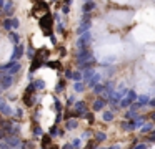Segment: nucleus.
Returning a JSON list of instances; mask_svg holds the SVG:
<instances>
[{
  "mask_svg": "<svg viewBox=\"0 0 155 149\" xmlns=\"http://www.w3.org/2000/svg\"><path fill=\"white\" fill-rule=\"evenodd\" d=\"M38 25H40V28H42V32L45 33V35H54V18H52V15L50 13H44L42 15V18H40V22H38Z\"/></svg>",
  "mask_w": 155,
  "mask_h": 149,
  "instance_id": "obj_1",
  "label": "nucleus"
},
{
  "mask_svg": "<svg viewBox=\"0 0 155 149\" xmlns=\"http://www.w3.org/2000/svg\"><path fill=\"white\" fill-rule=\"evenodd\" d=\"M90 42H92V33H90V30H88V32H85V33H82V35H78L77 42H75V48H77V51H82V50L88 48Z\"/></svg>",
  "mask_w": 155,
  "mask_h": 149,
  "instance_id": "obj_2",
  "label": "nucleus"
},
{
  "mask_svg": "<svg viewBox=\"0 0 155 149\" xmlns=\"http://www.w3.org/2000/svg\"><path fill=\"white\" fill-rule=\"evenodd\" d=\"M75 60H77L78 66H82L84 63L94 60V53H92L90 48H85V50H82V51H77V53H75Z\"/></svg>",
  "mask_w": 155,
  "mask_h": 149,
  "instance_id": "obj_3",
  "label": "nucleus"
},
{
  "mask_svg": "<svg viewBox=\"0 0 155 149\" xmlns=\"http://www.w3.org/2000/svg\"><path fill=\"white\" fill-rule=\"evenodd\" d=\"M87 113H88V109H87V103H85V101H75V104H74V111H72L74 118H80V116H85Z\"/></svg>",
  "mask_w": 155,
  "mask_h": 149,
  "instance_id": "obj_4",
  "label": "nucleus"
},
{
  "mask_svg": "<svg viewBox=\"0 0 155 149\" xmlns=\"http://www.w3.org/2000/svg\"><path fill=\"white\" fill-rule=\"evenodd\" d=\"M135 101H137V93L134 89H128V93L125 96H122V99H120V108H128Z\"/></svg>",
  "mask_w": 155,
  "mask_h": 149,
  "instance_id": "obj_5",
  "label": "nucleus"
},
{
  "mask_svg": "<svg viewBox=\"0 0 155 149\" xmlns=\"http://www.w3.org/2000/svg\"><path fill=\"white\" fill-rule=\"evenodd\" d=\"M14 83V76H8V75H2V79H0V89H8Z\"/></svg>",
  "mask_w": 155,
  "mask_h": 149,
  "instance_id": "obj_6",
  "label": "nucleus"
},
{
  "mask_svg": "<svg viewBox=\"0 0 155 149\" xmlns=\"http://www.w3.org/2000/svg\"><path fill=\"white\" fill-rule=\"evenodd\" d=\"M24 53H25L24 45H15V51H14V55L10 56V61L17 63V60H20L22 56H24Z\"/></svg>",
  "mask_w": 155,
  "mask_h": 149,
  "instance_id": "obj_7",
  "label": "nucleus"
},
{
  "mask_svg": "<svg viewBox=\"0 0 155 149\" xmlns=\"http://www.w3.org/2000/svg\"><path fill=\"white\" fill-rule=\"evenodd\" d=\"M105 106H107V99L102 96V98H97V99L94 101V104H92V109H94V111H102Z\"/></svg>",
  "mask_w": 155,
  "mask_h": 149,
  "instance_id": "obj_8",
  "label": "nucleus"
},
{
  "mask_svg": "<svg viewBox=\"0 0 155 149\" xmlns=\"http://www.w3.org/2000/svg\"><path fill=\"white\" fill-rule=\"evenodd\" d=\"M47 8H48V3L45 2V0H42V2H35L34 10H32V12H34V13H37V12H40V10H44V12L47 13Z\"/></svg>",
  "mask_w": 155,
  "mask_h": 149,
  "instance_id": "obj_9",
  "label": "nucleus"
},
{
  "mask_svg": "<svg viewBox=\"0 0 155 149\" xmlns=\"http://www.w3.org/2000/svg\"><path fill=\"white\" fill-rule=\"evenodd\" d=\"M35 93H24V103H25V106H34V103H35Z\"/></svg>",
  "mask_w": 155,
  "mask_h": 149,
  "instance_id": "obj_10",
  "label": "nucleus"
},
{
  "mask_svg": "<svg viewBox=\"0 0 155 149\" xmlns=\"http://www.w3.org/2000/svg\"><path fill=\"white\" fill-rule=\"evenodd\" d=\"M90 25H92L90 20H84V22H82V25L77 28V35H82V33L88 32V30H90Z\"/></svg>",
  "mask_w": 155,
  "mask_h": 149,
  "instance_id": "obj_11",
  "label": "nucleus"
},
{
  "mask_svg": "<svg viewBox=\"0 0 155 149\" xmlns=\"http://www.w3.org/2000/svg\"><path fill=\"white\" fill-rule=\"evenodd\" d=\"M98 79H100V75H98V73L95 71L94 75H92L90 78L87 79V85H88V88H94L95 85H98Z\"/></svg>",
  "mask_w": 155,
  "mask_h": 149,
  "instance_id": "obj_12",
  "label": "nucleus"
},
{
  "mask_svg": "<svg viewBox=\"0 0 155 149\" xmlns=\"http://www.w3.org/2000/svg\"><path fill=\"white\" fill-rule=\"evenodd\" d=\"M2 8H4V13H5L7 17L12 15V13H14V2H4Z\"/></svg>",
  "mask_w": 155,
  "mask_h": 149,
  "instance_id": "obj_13",
  "label": "nucleus"
},
{
  "mask_svg": "<svg viewBox=\"0 0 155 149\" xmlns=\"http://www.w3.org/2000/svg\"><path fill=\"white\" fill-rule=\"evenodd\" d=\"M48 56V48H40L35 51V58L42 60V61H45V58Z\"/></svg>",
  "mask_w": 155,
  "mask_h": 149,
  "instance_id": "obj_14",
  "label": "nucleus"
},
{
  "mask_svg": "<svg viewBox=\"0 0 155 149\" xmlns=\"http://www.w3.org/2000/svg\"><path fill=\"white\" fill-rule=\"evenodd\" d=\"M44 63H45V61H42V60L34 58V60H32V63H30V73H34L35 70H38L40 66H44Z\"/></svg>",
  "mask_w": 155,
  "mask_h": 149,
  "instance_id": "obj_15",
  "label": "nucleus"
},
{
  "mask_svg": "<svg viewBox=\"0 0 155 149\" xmlns=\"http://www.w3.org/2000/svg\"><path fill=\"white\" fill-rule=\"evenodd\" d=\"M94 8H95V2H94V0H92V2H85L84 7H82V12H84V13H90Z\"/></svg>",
  "mask_w": 155,
  "mask_h": 149,
  "instance_id": "obj_16",
  "label": "nucleus"
},
{
  "mask_svg": "<svg viewBox=\"0 0 155 149\" xmlns=\"http://www.w3.org/2000/svg\"><path fill=\"white\" fill-rule=\"evenodd\" d=\"M148 99H150V96H147V95H142V96H137V104L140 106H147L148 104Z\"/></svg>",
  "mask_w": 155,
  "mask_h": 149,
  "instance_id": "obj_17",
  "label": "nucleus"
},
{
  "mask_svg": "<svg viewBox=\"0 0 155 149\" xmlns=\"http://www.w3.org/2000/svg\"><path fill=\"white\" fill-rule=\"evenodd\" d=\"M78 126V123H77V119L75 118H72V119H67V121H65V128L68 129V131H72V129H75Z\"/></svg>",
  "mask_w": 155,
  "mask_h": 149,
  "instance_id": "obj_18",
  "label": "nucleus"
},
{
  "mask_svg": "<svg viewBox=\"0 0 155 149\" xmlns=\"http://www.w3.org/2000/svg\"><path fill=\"white\" fill-rule=\"evenodd\" d=\"M8 40H10L14 45H18V42H20V35H18L17 32H8Z\"/></svg>",
  "mask_w": 155,
  "mask_h": 149,
  "instance_id": "obj_19",
  "label": "nucleus"
},
{
  "mask_svg": "<svg viewBox=\"0 0 155 149\" xmlns=\"http://www.w3.org/2000/svg\"><path fill=\"white\" fill-rule=\"evenodd\" d=\"M150 132H153V124H152V123L142 124V134H150Z\"/></svg>",
  "mask_w": 155,
  "mask_h": 149,
  "instance_id": "obj_20",
  "label": "nucleus"
},
{
  "mask_svg": "<svg viewBox=\"0 0 155 149\" xmlns=\"http://www.w3.org/2000/svg\"><path fill=\"white\" fill-rule=\"evenodd\" d=\"M122 128H124L125 131H132V129H135L134 119H130V121H124V123H122Z\"/></svg>",
  "mask_w": 155,
  "mask_h": 149,
  "instance_id": "obj_21",
  "label": "nucleus"
},
{
  "mask_svg": "<svg viewBox=\"0 0 155 149\" xmlns=\"http://www.w3.org/2000/svg\"><path fill=\"white\" fill-rule=\"evenodd\" d=\"M47 146H52V138L48 134H44L42 136V147L47 149Z\"/></svg>",
  "mask_w": 155,
  "mask_h": 149,
  "instance_id": "obj_22",
  "label": "nucleus"
},
{
  "mask_svg": "<svg viewBox=\"0 0 155 149\" xmlns=\"http://www.w3.org/2000/svg\"><path fill=\"white\" fill-rule=\"evenodd\" d=\"M20 68H22V66H20V63H15V65L12 66V68H8V73H7V75H8V76H14L15 73H18V71H20Z\"/></svg>",
  "mask_w": 155,
  "mask_h": 149,
  "instance_id": "obj_23",
  "label": "nucleus"
},
{
  "mask_svg": "<svg viewBox=\"0 0 155 149\" xmlns=\"http://www.w3.org/2000/svg\"><path fill=\"white\" fill-rule=\"evenodd\" d=\"M102 118H104V121H105V123H110V121H114L115 114H114V111H105Z\"/></svg>",
  "mask_w": 155,
  "mask_h": 149,
  "instance_id": "obj_24",
  "label": "nucleus"
},
{
  "mask_svg": "<svg viewBox=\"0 0 155 149\" xmlns=\"http://www.w3.org/2000/svg\"><path fill=\"white\" fill-rule=\"evenodd\" d=\"M104 91H105V85H102V83H98V85L94 86V93H95V95H104Z\"/></svg>",
  "mask_w": 155,
  "mask_h": 149,
  "instance_id": "obj_25",
  "label": "nucleus"
},
{
  "mask_svg": "<svg viewBox=\"0 0 155 149\" xmlns=\"http://www.w3.org/2000/svg\"><path fill=\"white\" fill-rule=\"evenodd\" d=\"M34 83V86H35V91H37V89H44L45 88V81L44 79H35V81H32Z\"/></svg>",
  "mask_w": 155,
  "mask_h": 149,
  "instance_id": "obj_26",
  "label": "nucleus"
},
{
  "mask_svg": "<svg viewBox=\"0 0 155 149\" xmlns=\"http://www.w3.org/2000/svg\"><path fill=\"white\" fill-rule=\"evenodd\" d=\"M44 65L48 66V68H54V70H58V68H60V61H45Z\"/></svg>",
  "mask_w": 155,
  "mask_h": 149,
  "instance_id": "obj_27",
  "label": "nucleus"
},
{
  "mask_svg": "<svg viewBox=\"0 0 155 149\" xmlns=\"http://www.w3.org/2000/svg\"><path fill=\"white\" fill-rule=\"evenodd\" d=\"M105 139H107V134H105V132H97V134H95V142H102V141H105Z\"/></svg>",
  "mask_w": 155,
  "mask_h": 149,
  "instance_id": "obj_28",
  "label": "nucleus"
},
{
  "mask_svg": "<svg viewBox=\"0 0 155 149\" xmlns=\"http://www.w3.org/2000/svg\"><path fill=\"white\" fill-rule=\"evenodd\" d=\"M94 73H95V70H94V68H85V73H84V76H82V78H84L85 81H87V79L90 78V76L94 75Z\"/></svg>",
  "mask_w": 155,
  "mask_h": 149,
  "instance_id": "obj_29",
  "label": "nucleus"
},
{
  "mask_svg": "<svg viewBox=\"0 0 155 149\" xmlns=\"http://www.w3.org/2000/svg\"><path fill=\"white\" fill-rule=\"evenodd\" d=\"M74 89H75L77 93H82V91L85 89L84 83H82V81H75V85H74Z\"/></svg>",
  "mask_w": 155,
  "mask_h": 149,
  "instance_id": "obj_30",
  "label": "nucleus"
},
{
  "mask_svg": "<svg viewBox=\"0 0 155 149\" xmlns=\"http://www.w3.org/2000/svg\"><path fill=\"white\" fill-rule=\"evenodd\" d=\"M65 89V79H60V81L57 83V88H55V91L57 93H62Z\"/></svg>",
  "mask_w": 155,
  "mask_h": 149,
  "instance_id": "obj_31",
  "label": "nucleus"
},
{
  "mask_svg": "<svg viewBox=\"0 0 155 149\" xmlns=\"http://www.w3.org/2000/svg\"><path fill=\"white\" fill-rule=\"evenodd\" d=\"M10 23H12V32H14V30H17L18 26H20V22H18V18H10Z\"/></svg>",
  "mask_w": 155,
  "mask_h": 149,
  "instance_id": "obj_32",
  "label": "nucleus"
},
{
  "mask_svg": "<svg viewBox=\"0 0 155 149\" xmlns=\"http://www.w3.org/2000/svg\"><path fill=\"white\" fill-rule=\"evenodd\" d=\"M72 79H74V81H82V73L80 71L72 73Z\"/></svg>",
  "mask_w": 155,
  "mask_h": 149,
  "instance_id": "obj_33",
  "label": "nucleus"
},
{
  "mask_svg": "<svg viewBox=\"0 0 155 149\" xmlns=\"http://www.w3.org/2000/svg\"><path fill=\"white\" fill-rule=\"evenodd\" d=\"M4 28L8 30V32H12V23H10V18H5L4 20Z\"/></svg>",
  "mask_w": 155,
  "mask_h": 149,
  "instance_id": "obj_34",
  "label": "nucleus"
},
{
  "mask_svg": "<svg viewBox=\"0 0 155 149\" xmlns=\"http://www.w3.org/2000/svg\"><path fill=\"white\" fill-rule=\"evenodd\" d=\"M17 63H18V61H17ZM14 65H15L14 61H8V63H5V65H2V66H0V70L4 71V70H8V68H12V66H14Z\"/></svg>",
  "mask_w": 155,
  "mask_h": 149,
  "instance_id": "obj_35",
  "label": "nucleus"
},
{
  "mask_svg": "<svg viewBox=\"0 0 155 149\" xmlns=\"http://www.w3.org/2000/svg\"><path fill=\"white\" fill-rule=\"evenodd\" d=\"M34 134L35 136H44V131H42L40 126H35V128H34Z\"/></svg>",
  "mask_w": 155,
  "mask_h": 149,
  "instance_id": "obj_36",
  "label": "nucleus"
},
{
  "mask_svg": "<svg viewBox=\"0 0 155 149\" xmlns=\"http://www.w3.org/2000/svg\"><path fill=\"white\" fill-rule=\"evenodd\" d=\"M34 51H35V50H34V46H32V45H28V48H27V56H30V58H32V56H34Z\"/></svg>",
  "mask_w": 155,
  "mask_h": 149,
  "instance_id": "obj_37",
  "label": "nucleus"
},
{
  "mask_svg": "<svg viewBox=\"0 0 155 149\" xmlns=\"http://www.w3.org/2000/svg\"><path fill=\"white\" fill-rule=\"evenodd\" d=\"M25 93H35V86H34V83H30V85L27 86V89H25Z\"/></svg>",
  "mask_w": 155,
  "mask_h": 149,
  "instance_id": "obj_38",
  "label": "nucleus"
},
{
  "mask_svg": "<svg viewBox=\"0 0 155 149\" xmlns=\"http://www.w3.org/2000/svg\"><path fill=\"white\" fill-rule=\"evenodd\" d=\"M55 134H58V129H57V126H52V128H50V138H52V136H55Z\"/></svg>",
  "mask_w": 155,
  "mask_h": 149,
  "instance_id": "obj_39",
  "label": "nucleus"
},
{
  "mask_svg": "<svg viewBox=\"0 0 155 149\" xmlns=\"http://www.w3.org/2000/svg\"><path fill=\"white\" fill-rule=\"evenodd\" d=\"M85 118H87V121L90 123V124L94 123V114H92V113H87V114H85Z\"/></svg>",
  "mask_w": 155,
  "mask_h": 149,
  "instance_id": "obj_40",
  "label": "nucleus"
},
{
  "mask_svg": "<svg viewBox=\"0 0 155 149\" xmlns=\"http://www.w3.org/2000/svg\"><path fill=\"white\" fill-rule=\"evenodd\" d=\"M95 146H97V142L92 141V142H88V144L85 146V149H95Z\"/></svg>",
  "mask_w": 155,
  "mask_h": 149,
  "instance_id": "obj_41",
  "label": "nucleus"
},
{
  "mask_svg": "<svg viewBox=\"0 0 155 149\" xmlns=\"http://www.w3.org/2000/svg\"><path fill=\"white\" fill-rule=\"evenodd\" d=\"M78 146H80V139H74V141H72V147H78Z\"/></svg>",
  "mask_w": 155,
  "mask_h": 149,
  "instance_id": "obj_42",
  "label": "nucleus"
},
{
  "mask_svg": "<svg viewBox=\"0 0 155 149\" xmlns=\"http://www.w3.org/2000/svg\"><path fill=\"white\" fill-rule=\"evenodd\" d=\"M72 70H65V78H68V79H72Z\"/></svg>",
  "mask_w": 155,
  "mask_h": 149,
  "instance_id": "obj_43",
  "label": "nucleus"
},
{
  "mask_svg": "<svg viewBox=\"0 0 155 149\" xmlns=\"http://www.w3.org/2000/svg\"><path fill=\"white\" fill-rule=\"evenodd\" d=\"M62 12L68 13V12H70V5H62Z\"/></svg>",
  "mask_w": 155,
  "mask_h": 149,
  "instance_id": "obj_44",
  "label": "nucleus"
},
{
  "mask_svg": "<svg viewBox=\"0 0 155 149\" xmlns=\"http://www.w3.org/2000/svg\"><path fill=\"white\" fill-rule=\"evenodd\" d=\"M15 114H17L18 118H22V116H24V111H22V108H17V109H15Z\"/></svg>",
  "mask_w": 155,
  "mask_h": 149,
  "instance_id": "obj_45",
  "label": "nucleus"
},
{
  "mask_svg": "<svg viewBox=\"0 0 155 149\" xmlns=\"http://www.w3.org/2000/svg\"><path fill=\"white\" fill-rule=\"evenodd\" d=\"M55 109H57V111L60 113V109H62V104H60V101H55Z\"/></svg>",
  "mask_w": 155,
  "mask_h": 149,
  "instance_id": "obj_46",
  "label": "nucleus"
},
{
  "mask_svg": "<svg viewBox=\"0 0 155 149\" xmlns=\"http://www.w3.org/2000/svg\"><path fill=\"white\" fill-rule=\"evenodd\" d=\"M134 149H147V144H137Z\"/></svg>",
  "mask_w": 155,
  "mask_h": 149,
  "instance_id": "obj_47",
  "label": "nucleus"
},
{
  "mask_svg": "<svg viewBox=\"0 0 155 149\" xmlns=\"http://www.w3.org/2000/svg\"><path fill=\"white\" fill-rule=\"evenodd\" d=\"M50 42H52V45H57V38H55V35H50Z\"/></svg>",
  "mask_w": 155,
  "mask_h": 149,
  "instance_id": "obj_48",
  "label": "nucleus"
},
{
  "mask_svg": "<svg viewBox=\"0 0 155 149\" xmlns=\"http://www.w3.org/2000/svg\"><path fill=\"white\" fill-rule=\"evenodd\" d=\"M7 138V134H5V131L4 129H0V139H5Z\"/></svg>",
  "mask_w": 155,
  "mask_h": 149,
  "instance_id": "obj_49",
  "label": "nucleus"
},
{
  "mask_svg": "<svg viewBox=\"0 0 155 149\" xmlns=\"http://www.w3.org/2000/svg\"><path fill=\"white\" fill-rule=\"evenodd\" d=\"M0 149H10V147H8V146L5 144V142H0Z\"/></svg>",
  "mask_w": 155,
  "mask_h": 149,
  "instance_id": "obj_50",
  "label": "nucleus"
},
{
  "mask_svg": "<svg viewBox=\"0 0 155 149\" xmlns=\"http://www.w3.org/2000/svg\"><path fill=\"white\" fill-rule=\"evenodd\" d=\"M148 106H150V108H153V106H155V99H148Z\"/></svg>",
  "mask_w": 155,
  "mask_h": 149,
  "instance_id": "obj_51",
  "label": "nucleus"
},
{
  "mask_svg": "<svg viewBox=\"0 0 155 149\" xmlns=\"http://www.w3.org/2000/svg\"><path fill=\"white\" fill-rule=\"evenodd\" d=\"M67 104H68V106L74 104V96H70V98H68V103H67Z\"/></svg>",
  "mask_w": 155,
  "mask_h": 149,
  "instance_id": "obj_52",
  "label": "nucleus"
},
{
  "mask_svg": "<svg viewBox=\"0 0 155 149\" xmlns=\"http://www.w3.org/2000/svg\"><path fill=\"white\" fill-rule=\"evenodd\" d=\"M60 55H62V56L67 55V50H65V48H60Z\"/></svg>",
  "mask_w": 155,
  "mask_h": 149,
  "instance_id": "obj_53",
  "label": "nucleus"
},
{
  "mask_svg": "<svg viewBox=\"0 0 155 149\" xmlns=\"http://www.w3.org/2000/svg\"><path fill=\"white\" fill-rule=\"evenodd\" d=\"M88 136H92V132L90 131H85L84 132V138H88Z\"/></svg>",
  "mask_w": 155,
  "mask_h": 149,
  "instance_id": "obj_54",
  "label": "nucleus"
},
{
  "mask_svg": "<svg viewBox=\"0 0 155 149\" xmlns=\"http://www.w3.org/2000/svg\"><path fill=\"white\" fill-rule=\"evenodd\" d=\"M62 149H74V147H72V144H65Z\"/></svg>",
  "mask_w": 155,
  "mask_h": 149,
  "instance_id": "obj_55",
  "label": "nucleus"
},
{
  "mask_svg": "<svg viewBox=\"0 0 155 149\" xmlns=\"http://www.w3.org/2000/svg\"><path fill=\"white\" fill-rule=\"evenodd\" d=\"M50 149H58V146H48Z\"/></svg>",
  "mask_w": 155,
  "mask_h": 149,
  "instance_id": "obj_56",
  "label": "nucleus"
},
{
  "mask_svg": "<svg viewBox=\"0 0 155 149\" xmlns=\"http://www.w3.org/2000/svg\"><path fill=\"white\" fill-rule=\"evenodd\" d=\"M2 5H4V0H0V8H2Z\"/></svg>",
  "mask_w": 155,
  "mask_h": 149,
  "instance_id": "obj_57",
  "label": "nucleus"
},
{
  "mask_svg": "<svg viewBox=\"0 0 155 149\" xmlns=\"http://www.w3.org/2000/svg\"><path fill=\"white\" fill-rule=\"evenodd\" d=\"M85 2H92V0H85Z\"/></svg>",
  "mask_w": 155,
  "mask_h": 149,
  "instance_id": "obj_58",
  "label": "nucleus"
},
{
  "mask_svg": "<svg viewBox=\"0 0 155 149\" xmlns=\"http://www.w3.org/2000/svg\"><path fill=\"white\" fill-rule=\"evenodd\" d=\"M0 79H2V75H0Z\"/></svg>",
  "mask_w": 155,
  "mask_h": 149,
  "instance_id": "obj_59",
  "label": "nucleus"
},
{
  "mask_svg": "<svg viewBox=\"0 0 155 149\" xmlns=\"http://www.w3.org/2000/svg\"><path fill=\"white\" fill-rule=\"evenodd\" d=\"M0 93H2V89H0Z\"/></svg>",
  "mask_w": 155,
  "mask_h": 149,
  "instance_id": "obj_60",
  "label": "nucleus"
}]
</instances>
